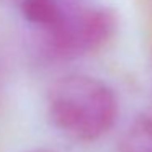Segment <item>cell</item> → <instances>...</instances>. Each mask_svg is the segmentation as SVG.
Instances as JSON below:
<instances>
[{"label":"cell","instance_id":"cell-1","mask_svg":"<svg viewBox=\"0 0 152 152\" xmlns=\"http://www.w3.org/2000/svg\"><path fill=\"white\" fill-rule=\"evenodd\" d=\"M51 123L75 141H96L113 128L119 106L113 88L85 74L61 77L48 90Z\"/></svg>","mask_w":152,"mask_h":152},{"label":"cell","instance_id":"cell-2","mask_svg":"<svg viewBox=\"0 0 152 152\" xmlns=\"http://www.w3.org/2000/svg\"><path fill=\"white\" fill-rule=\"evenodd\" d=\"M118 30V17L106 5H69L53 28L43 31L44 48L56 59H77L105 48Z\"/></svg>","mask_w":152,"mask_h":152},{"label":"cell","instance_id":"cell-3","mask_svg":"<svg viewBox=\"0 0 152 152\" xmlns=\"http://www.w3.org/2000/svg\"><path fill=\"white\" fill-rule=\"evenodd\" d=\"M119 152H152V103L128 124L119 141Z\"/></svg>","mask_w":152,"mask_h":152},{"label":"cell","instance_id":"cell-4","mask_svg":"<svg viewBox=\"0 0 152 152\" xmlns=\"http://www.w3.org/2000/svg\"><path fill=\"white\" fill-rule=\"evenodd\" d=\"M69 5L62 0H20V12L30 25L46 31L62 18Z\"/></svg>","mask_w":152,"mask_h":152},{"label":"cell","instance_id":"cell-5","mask_svg":"<svg viewBox=\"0 0 152 152\" xmlns=\"http://www.w3.org/2000/svg\"><path fill=\"white\" fill-rule=\"evenodd\" d=\"M28 152H59V151H53V149H33Z\"/></svg>","mask_w":152,"mask_h":152},{"label":"cell","instance_id":"cell-6","mask_svg":"<svg viewBox=\"0 0 152 152\" xmlns=\"http://www.w3.org/2000/svg\"><path fill=\"white\" fill-rule=\"evenodd\" d=\"M62 2H64V0H62Z\"/></svg>","mask_w":152,"mask_h":152}]
</instances>
